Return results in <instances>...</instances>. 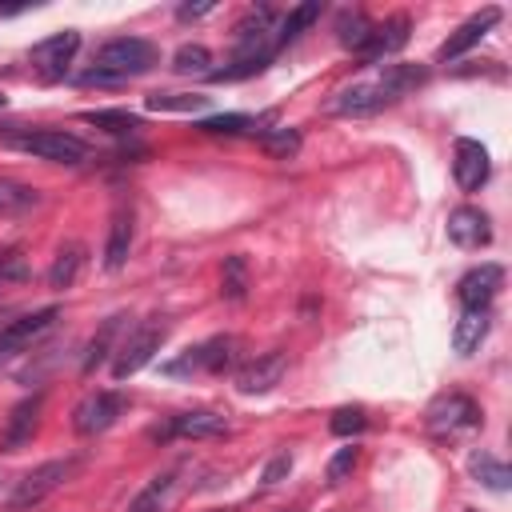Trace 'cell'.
I'll list each match as a JSON object with an SVG mask.
<instances>
[{"mask_svg":"<svg viewBox=\"0 0 512 512\" xmlns=\"http://www.w3.org/2000/svg\"><path fill=\"white\" fill-rule=\"evenodd\" d=\"M428 80V64H388L376 80H360L348 84L344 92H336L332 112L340 116H372L388 104H396L400 96H408L412 88H420Z\"/></svg>","mask_w":512,"mask_h":512,"instance_id":"1","label":"cell"},{"mask_svg":"<svg viewBox=\"0 0 512 512\" xmlns=\"http://www.w3.org/2000/svg\"><path fill=\"white\" fill-rule=\"evenodd\" d=\"M156 60H160V48H156L152 40L116 36V40H104V44L96 48V60H92V68L80 76V84H120V80H128V76L148 72Z\"/></svg>","mask_w":512,"mask_h":512,"instance_id":"2","label":"cell"},{"mask_svg":"<svg viewBox=\"0 0 512 512\" xmlns=\"http://www.w3.org/2000/svg\"><path fill=\"white\" fill-rule=\"evenodd\" d=\"M76 468H80V456H56V460L36 464L32 472H24V476L12 484L4 508H8V512H28V508H36V504L48 500L56 488H64V480H72Z\"/></svg>","mask_w":512,"mask_h":512,"instance_id":"3","label":"cell"},{"mask_svg":"<svg viewBox=\"0 0 512 512\" xmlns=\"http://www.w3.org/2000/svg\"><path fill=\"white\" fill-rule=\"evenodd\" d=\"M4 144L36 156V160H48V164H84L88 160V144L72 132H60V128H36V132H16V136H4Z\"/></svg>","mask_w":512,"mask_h":512,"instance_id":"4","label":"cell"},{"mask_svg":"<svg viewBox=\"0 0 512 512\" xmlns=\"http://www.w3.org/2000/svg\"><path fill=\"white\" fill-rule=\"evenodd\" d=\"M480 408L476 400H468L464 392H448V396H436L424 412V424L432 436H460V432H472L480 424Z\"/></svg>","mask_w":512,"mask_h":512,"instance_id":"5","label":"cell"},{"mask_svg":"<svg viewBox=\"0 0 512 512\" xmlns=\"http://www.w3.org/2000/svg\"><path fill=\"white\" fill-rule=\"evenodd\" d=\"M168 336V324H140L136 332H128L120 344H116V356H112V376L116 380H128L132 372H140L164 344Z\"/></svg>","mask_w":512,"mask_h":512,"instance_id":"6","label":"cell"},{"mask_svg":"<svg viewBox=\"0 0 512 512\" xmlns=\"http://www.w3.org/2000/svg\"><path fill=\"white\" fill-rule=\"evenodd\" d=\"M212 440V436H228V420L220 412L196 408V412H176L164 424L148 428V440Z\"/></svg>","mask_w":512,"mask_h":512,"instance_id":"7","label":"cell"},{"mask_svg":"<svg viewBox=\"0 0 512 512\" xmlns=\"http://www.w3.org/2000/svg\"><path fill=\"white\" fill-rule=\"evenodd\" d=\"M124 408H128V400L120 396V392H88L76 408H72V428L80 432V436H100V432H108L120 416H124Z\"/></svg>","mask_w":512,"mask_h":512,"instance_id":"8","label":"cell"},{"mask_svg":"<svg viewBox=\"0 0 512 512\" xmlns=\"http://www.w3.org/2000/svg\"><path fill=\"white\" fill-rule=\"evenodd\" d=\"M232 356H236V340H232V336H212V340H204V344L188 348L184 356L168 360V364H164V372H168V376H188V372H224V368L232 364Z\"/></svg>","mask_w":512,"mask_h":512,"instance_id":"9","label":"cell"},{"mask_svg":"<svg viewBox=\"0 0 512 512\" xmlns=\"http://www.w3.org/2000/svg\"><path fill=\"white\" fill-rule=\"evenodd\" d=\"M40 412H44V392H32L20 404H12V412L4 416V428H0V448L20 452L24 444H32V436L40 428Z\"/></svg>","mask_w":512,"mask_h":512,"instance_id":"10","label":"cell"},{"mask_svg":"<svg viewBox=\"0 0 512 512\" xmlns=\"http://www.w3.org/2000/svg\"><path fill=\"white\" fill-rule=\"evenodd\" d=\"M56 316H60V308H56V304H48V308H36V312H28V316L8 320V324L0 328V360H8V356H16V352H24L36 336H44V332L56 324Z\"/></svg>","mask_w":512,"mask_h":512,"instance_id":"11","label":"cell"},{"mask_svg":"<svg viewBox=\"0 0 512 512\" xmlns=\"http://www.w3.org/2000/svg\"><path fill=\"white\" fill-rule=\"evenodd\" d=\"M284 372H288V352L272 348V352L256 356L252 364H244V368L236 372V388H240L244 396H264V392H272V388L284 380Z\"/></svg>","mask_w":512,"mask_h":512,"instance_id":"12","label":"cell"},{"mask_svg":"<svg viewBox=\"0 0 512 512\" xmlns=\"http://www.w3.org/2000/svg\"><path fill=\"white\" fill-rule=\"evenodd\" d=\"M76 48H80V32L64 28V32H56V36H48V40H40L32 48V64H36V72L44 80H60L68 72V64H72Z\"/></svg>","mask_w":512,"mask_h":512,"instance_id":"13","label":"cell"},{"mask_svg":"<svg viewBox=\"0 0 512 512\" xmlns=\"http://www.w3.org/2000/svg\"><path fill=\"white\" fill-rule=\"evenodd\" d=\"M492 172V160H488V148L472 136H460L456 140V152H452V176L464 192H476Z\"/></svg>","mask_w":512,"mask_h":512,"instance_id":"14","label":"cell"},{"mask_svg":"<svg viewBox=\"0 0 512 512\" xmlns=\"http://www.w3.org/2000/svg\"><path fill=\"white\" fill-rule=\"evenodd\" d=\"M496 20H500V8H480V12H472V16H468V20H464V24H460L444 44H440L436 60H444V64H448V60L464 56L468 48H476V44L492 32V24H496Z\"/></svg>","mask_w":512,"mask_h":512,"instance_id":"15","label":"cell"},{"mask_svg":"<svg viewBox=\"0 0 512 512\" xmlns=\"http://www.w3.org/2000/svg\"><path fill=\"white\" fill-rule=\"evenodd\" d=\"M448 240L456 248H488L492 244V224H488V212L472 208V204H460L452 216H448Z\"/></svg>","mask_w":512,"mask_h":512,"instance_id":"16","label":"cell"},{"mask_svg":"<svg viewBox=\"0 0 512 512\" xmlns=\"http://www.w3.org/2000/svg\"><path fill=\"white\" fill-rule=\"evenodd\" d=\"M500 284H504V268L500 264H480V268H468L460 276L456 296H460L464 308H488L492 296L500 292Z\"/></svg>","mask_w":512,"mask_h":512,"instance_id":"17","label":"cell"},{"mask_svg":"<svg viewBox=\"0 0 512 512\" xmlns=\"http://www.w3.org/2000/svg\"><path fill=\"white\" fill-rule=\"evenodd\" d=\"M404 44H408V16H388L384 24H372L368 44L360 48V56H364L368 64H376V60H384V56L400 52Z\"/></svg>","mask_w":512,"mask_h":512,"instance_id":"18","label":"cell"},{"mask_svg":"<svg viewBox=\"0 0 512 512\" xmlns=\"http://www.w3.org/2000/svg\"><path fill=\"white\" fill-rule=\"evenodd\" d=\"M84 260H88V248L80 244V240H64L60 248H56V260H52V268H48V284L52 288H72L76 280H80V272H84Z\"/></svg>","mask_w":512,"mask_h":512,"instance_id":"19","label":"cell"},{"mask_svg":"<svg viewBox=\"0 0 512 512\" xmlns=\"http://www.w3.org/2000/svg\"><path fill=\"white\" fill-rule=\"evenodd\" d=\"M132 252V208H116L112 212V224H108V244H104V268L116 272L124 268Z\"/></svg>","mask_w":512,"mask_h":512,"instance_id":"20","label":"cell"},{"mask_svg":"<svg viewBox=\"0 0 512 512\" xmlns=\"http://www.w3.org/2000/svg\"><path fill=\"white\" fill-rule=\"evenodd\" d=\"M488 328H492L488 308H464L460 320H456V332H452V348H456L460 356H472V352L484 344Z\"/></svg>","mask_w":512,"mask_h":512,"instance_id":"21","label":"cell"},{"mask_svg":"<svg viewBox=\"0 0 512 512\" xmlns=\"http://www.w3.org/2000/svg\"><path fill=\"white\" fill-rule=\"evenodd\" d=\"M36 204H40V192L32 184L12 180V176H0V216H24Z\"/></svg>","mask_w":512,"mask_h":512,"instance_id":"22","label":"cell"},{"mask_svg":"<svg viewBox=\"0 0 512 512\" xmlns=\"http://www.w3.org/2000/svg\"><path fill=\"white\" fill-rule=\"evenodd\" d=\"M120 324H124V316H108L104 324H100V332L88 340V352H84V372H96L112 352H116V336H120Z\"/></svg>","mask_w":512,"mask_h":512,"instance_id":"23","label":"cell"},{"mask_svg":"<svg viewBox=\"0 0 512 512\" xmlns=\"http://www.w3.org/2000/svg\"><path fill=\"white\" fill-rule=\"evenodd\" d=\"M468 468H472V476H476L484 488H492V492H504V488H508V480H512L508 464H504V460H496L492 452H472V456H468Z\"/></svg>","mask_w":512,"mask_h":512,"instance_id":"24","label":"cell"},{"mask_svg":"<svg viewBox=\"0 0 512 512\" xmlns=\"http://www.w3.org/2000/svg\"><path fill=\"white\" fill-rule=\"evenodd\" d=\"M220 296L240 304L248 296V260L236 252V256H224V268H220Z\"/></svg>","mask_w":512,"mask_h":512,"instance_id":"25","label":"cell"},{"mask_svg":"<svg viewBox=\"0 0 512 512\" xmlns=\"http://www.w3.org/2000/svg\"><path fill=\"white\" fill-rule=\"evenodd\" d=\"M176 488V472H164V476H152L144 492H136V500L128 504V512H164L168 496Z\"/></svg>","mask_w":512,"mask_h":512,"instance_id":"26","label":"cell"},{"mask_svg":"<svg viewBox=\"0 0 512 512\" xmlns=\"http://www.w3.org/2000/svg\"><path fill=\"white\" fill-rule=\"evenodd\" d=\"M312 20H320V4H316V0H308V4H296V8H292V12H288V16H284L276 28H272V36H276V48H280V44H288V40H296V36H300V32H304Z\"/></svg>","mask_w":512,"mask_h":512,"instance_id":"27","label":"cell"},{"mask_svg":"<svg viewBox=\"0 0 512 512\" xmlns=\"http://www.w3.org/2000/svg\"><path fill=\"white\" fill-rule=\"evenodd\" d=\"M84 124H96L112 136H136L140 132V116L124 112V108H100V112H84Z\"/></svg>","mask_w":512,"mask_h":512,"instance_id":"28","label":"cell"},{"mask_svg":"<svg viewBox=\"0 0 512 512\" xmlns=\"http://www.w3.org/2000/svg\"><path fill=\"white\" fill-rule=\"evenodd\" d=\"M260 148H264V156H272V160H292V156L300 152V132L288 128V124L268 128V132H260Z\"/></svg>","mask_w":512,"mask_h":512,"instance_id":"29","label":"cell"},{"mask_svg":"<svg viewBox=\"0 0 512 512\" xmlns=\"http://www.w3.org/2000/svg\"><path fill=\"white\" fill-rule=\"evenodd\" d=\"M368 32H372V20H368L364 12H340V20H336V36H340L344 48L360 52V48L368 44Z\"/></svg>","mask_w":512,"mask_h":512,"instance_id":"30","label":"cell"},{"mask_svg":"<svg viewBox=\"0 0 512 512\" xmlns=\"http://www.w3.org/2000/svg\"><path fill=\"white\" fill-rule=\"evenodd\" d=\"M196 128L208 132V136H240V132H256L260 120H252V116H244V112H224V116H208V120H200Z\"/></svg>","mask_w":512,"mask_h":512,"instance_id":"31","label":"cell"},{"mask_svg":"<svg viewBox=\"0 0 512 512\" xmlns=\"http://www.w3.org/2000/svg\"><path fill=\"white\" fill-rule=\"evenodd\" d=\"M152 112H200L208 108V96H192V92H152L148 96Z\"/></svg>","mask_w":512,"mask_h":512,"instance_id":"32","label":"cell"},{"mask_svg":"<svg viewBox=\"0 0 512 512\" xmlns=\"http://www.w3.org/2000/svg\"><path fill=\"white\" fill-rule=\"evenodd\" d=\"M208 64H212V52L204 44H180L172 56V68L184 76H208Z\"/></svg>","mask_w":512,"mask_h":512,"instance_id":"33","label":"cell"},{"mask_svg":"<svg viewBox=\"0 0 512 512\" xmlns=\"http://www.w3.org/2000/svg\"><path fill=\"white\" fill-rule=\"evenodd\" d=\"M364 408H336L332 412V420H328V428L336 432V436H352V432H364Z\"/></svg>","mask_w":512,"mask_h":512,"instance_id":"34","label":"cell"},{"mask_svg":"<svg viewBox=\"0 0 512 512\" xmlns=\"http://www.w3.org/2000/svg\"><path fill=\"white\" fill-rule=\"evenodd\" d=\"M28 276V260L20 248H4L0 252V280H24Z\"/></svg>","mask_w":512,"mask_h":512,"instance_id":"35","label":"cell"},{"mask_svg":"<svg viewBox=\"0 0 512 512\" xmlns=\"http://www.w3.org/2000/svg\"><path fill=\"white\" fill-rule=\"evenodd\" d=\"M352 468H356V448H340V452L328 460V484H340Z\"/></svg>","mask_w":512,"mask_h":512,"instance_id":"36","label":"cell"},{"mask_svg":"<svg viewBox=\"0 0 512 512\" xmlns=\"http://www.w3.org/2000/svg\"><path fill=\"white\" fill-rule=\"evenodd\" d=\"M288 472H292V456H288V452H276V456L264 464V472H260V484H268V488H272V484H280Z\"/></svg>","mask_w":512,"mask_h":512,"instance_id":"37","label":"cell"},{"mask_svg":"<svg viewBox=\"0 0 512 512\" xmlns=\"http://www.w3.org/2000/svg\"><path fill=\"white\" fill-rule=\"evenodd\" d=\"M204 12H212V4H180V8H176L180 20H196V16H204Z\"/></svg>","mask_w":512,"mask_h":512,"instance_id":"38","label":"cell"},{"mask_svg":"<svg viewBox=\"0 0 512 512\" xmlns=\"http://www.w3.org/2000/svg\"><path fill=\"white\" fill-rule=\"evenodd\" d=\"M0 108H4V96H0Z\"/></svg>","mask_w":512,"mask_h":512,"instance_id":"39","label":"cell"},{"mask_svg":"<svg viewBox=\"0 0 512 512\" xmlns=\"http://www.w3.org/2000/svg\"><path fill=\"white\" fill-rule=\"evenodd\" d=\"M468 512H476V508H468Z\"/></svg>","mask_w":512,"mask_h":512,"instance_id":"40","label":"cell"}]
</instances>
